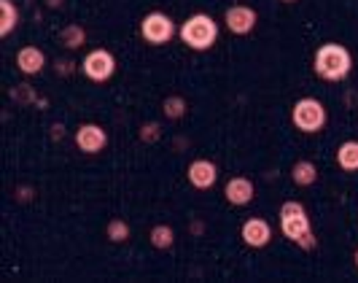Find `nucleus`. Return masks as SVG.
I'll use <instances>...</instances> for the list:
<instances>
[{
	"label": "nucleus",
	"instance_id": "14",
	"mask_svg": "<svg viewBox=\"0 0 358 283\" xmlns=\"http://www.w3.org/2000/svg\"><path fill=\"white\" fill-rule=\"evenodd\" d=\"M334 162L342 173H358V141L350 138V141H342L334 151Z\"/></svg>",
	"mask_w": 358,
	"mask_h": 283
},
{
	"label": "nucleus",
	"instance_id": "23",
	"mask_svg": "<svg viewBox=\"0 0 358 283\" xmlns=\"http://www.w3.org/2000/svg\"><path fill=\"white\" fill-rule=\"evenodd\" d=\"M283 6H294V3H299V0H280Z\"/></svg>",
	"mask_w": 358,
	"mask_h": 283
},
{
	"label": "nucleus",
	"instance_id": "8",
	"mask_svg": "<svg viewBox=\"0 0 358 283\" xmlns=\"http://www.w3.org/2000/svg\"><path fill=\"white\" fill-rule=\"evenodd\" d=\"M224 27L232 33V36L243 38V36H251L259 25V11L253 6H245V3H234L224 11Z\"/></svg>",
	"mask_w": 358,
	"mask_h": 283
},
{
	"label": "nucleus",
	"instance_id": "6",
	"mask_svg": "<svg viewBox=\"0 0 358 283\" xmlns=\"http://www.w3.org/2000/svg\"><path fill=\"white\" fill-rule=\"evenodd\" d=\"M141 38L148 46H167L173 38H178V25L167 11H148L141 19Z\"/></svg>",
	"mask_w": 358,
	"mask_h": 283
},
{
	"label": "nucleus",
	"instance_id": "13",
	"mask_svg": "<svg viewBox=\"0 0 358 283\" xmlns=\"http://www.w3.org/2000/svg\"><path fill=\"white\" fill-rule=\"evenodd\" d=\"M318 165L313 160H296L291 165V181H294V186H299V189H307V186H313V184H318Z\"/></svg>",
	"mask_w": 358,
	"mask_h": 283
},
{
	"label": "nucleus",
	"instance_id": "24",
	"mask_svg": "<svg viewBox=\"0 0 358 283\" xmlns=\"http://www.w3.org/2000/svg\"><path fill=\"white\" fill-rule=\"evenodd\" d=\"M353 262H356V270H358V248H356V254H353Z\"/></svg>",
	"mask_w": 358,
	"mask_h": 283
},
{
	"label": "nucleus",
	"instance_id": "3",
	"mask_svg": "<svg viewBox=\"0 0 358 283\" xmlns=\"http://www.w3.org/2000/svg\"><path fill=\"white\" fill-rule=\"evenodd\" d=\"M221 36V25L208 11H194L178 25V41L192 52H210Z\"/></svg>",
	"mask_w": 358,
	"mask_h": 283
},
{
	"label": "nucleus",
	"instance_id": "2",
	"mask_svg": "<svg viewBox=\"0 0 358 283\" xmlns=\"http://www.w3.org/2000/svg\"><path fill=\"white\" fill-rule=\"evenodd\" d=\"M280 232L288 243L299 246L302 251H315L318 248V237H315V230H313V219H310V211L299 200H286L280 205Z\"/></svg>",
	"mask_w": 358,
	"mask_h": 283
},
{
	"label": "nucleus",
	"instance_id": "21",
	"mask_svg": "<svg viewBox=\"0 0 358 283\" xmlns=\"http://www.w3.org/2000/svg\"><path fill=\"white\" fill-rule=\"evenodd\" d=\"M189 232H192L194 237H199V235H205V224H202V221H192V224H189Z\"/></svg>",
	"mask_w": 358,
	"mask_h": 283
},
{
	"label": "nucleus",
	"instance_id": "17",
	"mask_svg": "<svg viewBox=\"0 0 358 283\" xmlns=\"http://www.w3.org/2000/svg\"><path fill=\"white\" fill-rule=\"evenodd\" d=\"M148 243L157 251H167V248L176 246V230L170 224H154L148 230Z\"/></svg>",
	"mask_w": 358,
	"mask_h": 283
},
{
	"label": "nucleus",
	"instance_id": "18",
	"mask_svg": "<svg viewBox=\"0 0 358 283\" xmlns=\"http://www.w3.org/2000/svg\"><path fill=\"white\" fill-rule=\"evenodd\" d=\"M186 111H189V100H186L183 95H170V97L162 100V113H164L167 119H173V122L183 119Z\"/></svg>",
	"mask_w": 358,
	"mask_h": 283
},
{
	"label": "nucleus",
	"instance_id": "11",
	"mask_svg": "<svg viewBox=\"0 0 358 283\" xmlns=\"http://www.w3.org/2000/svg\"><path fill=\"white\" fill-rule=\"evenodd\" d=\"M224 200L232 208H245L256 200V184L248 176H232L224 184Z\"/></svg>",
	"mask_w": 358,
	"mask_h": 283
},
{
	"label": "nucleus",
	"instance_id": "10",
	"mask_svg": "<svg viewBox=\"0 0 358 283\" xmlns=\"http://www.w3.org/2000/svg\"><path fill=\"white\" fill-rule=\"evenodd\" d=\"M272 237H275L272 224H269L267 219H262V216H251V219H245V221H243V227H240V240H243V246L253 248V251L267 248L269 243H272Z\"/></svg>",
	"mask_w": 358,
	"mask_h": 283
},
{
	"label": "nucleus",
	"instance_id": "16",
	"mask_svg": "<svg viewBox=\"0 0 358 283\" xmlns=\"http://www.w3.org/2000/svg\"><path fill=\"white\" fill-rule=\"evenodd\" d=\"M59 43L65 46V49H81L84 43H87V30H84V25H78V22H71V25H65L62 30H59Z\"/></svg>",
	"mask_w": 358,
	"mask_h": 283
},
{
	"label": "nucleus",
	"instance_id": "9",
	"mask_svg": "<svg viewBox=\"0 0 358 283\" xmlns=\"http://www.w3.org/2000/svg\"><path fill=\"white\" fill-rule=\"evenodd\" d=\"M218 178H221V167L213 160H208V157H197V160H192L186 165V181L197 192L213 189L218 184Z\"/></svg>",
	"mask_w": 358,
	"mask_h": 283
},
{
	"label": "nucleus",
	"instance_id": "7",
	"mask_svg": "<svg viewBox=\"0 0 358 283\" xmlns=\"http://www.w3.org/2000/svg\"><path fill=\"white\" fill-rule=\"evenodd\" d=\"M73 141H76V149H78L81 154L97 157V154L108 146V130L97 122H84L76 127Z\"/></svg>",
	"mask_w": 358,
	"mask_h": 283
},
{
	"label": "nucleus",
	"instance_id": "1",
	"mask_svg": "<svg viewBox=\"0 0 358 283\" xmlns=\"http://www.w3.org/2000/svg\"><path fill=\"white\" fill-rule=\"evenodd\" d=\"M353 65H356L353 52L345 43H337V41H326L313 54V73L321 81H329V84L345 81L353 73Z\"/></svg>",
	"mask_w": 358,
	"mask_h": 283
},
{
	"label": "nucleus",
	"instance_id": "5",
	"mask_svg": "<svg viewBox=\"0 0 358 283\" xmlns=\"http://www.w3.org/2000/svg\"><path fill=\"white\" fill-rule=\"evenodd\" d=\"M78 71L92 84H108L116 76V71H119V60H116V54L110 52V49L97 46V49H90V52L84 54Z\"/></svg>",
	"mask_w": 358,
	"mask_h": 283
},
{
	"label": "nucleus",
	"instance_id": "4",
	"mask_svg": "<svg viewBox=\"0 0 358 283\" xmlns=\"http://www.w3.org/2000/svg\"><path fill=\"white\" fill-rule=\"evenodd\" d=\"M291 124L302 135H318V132L326 130V124H329V108L323 106V100L313 97V95L299 97L291 106Z\"/></svg>",
	"mask_w": 358,
	"mask_h": 283
},
{
	"label": "nucleus",
	"instance_id": "20",
	"mask_svg": "<svg viewBox=\"0 0 358 283\" xmlns=\"http://www.w3.org/2000/svg\"><path fill=\"white\" fill-rule=\"evenodd\" d=\"M162 138V124L159 122H145L141 127V141L143 143H157Z\"/></svg>",
	"mask_w": 358,
	"mask_h": 283
},
{
	"label": "nucleus",
	"instance_id": "19",
	"mask_svg": "<svg viewBox=\"0 0 358 283\" xmlns=\"http://www.w3.org/2000/svg\"><path fill=\"white\" fill-rule=\"evenodd\" d=\"M129 235H132V227L127 224L124 219H119V216L110 219V221L106 224V237L110 240V243H116V246H119V243H127Z\"/></svg>",
	"mask_w": 358,
	"mask_h": 283
},
{
	"label": "nucleus",
	"instance_id": "12",
	"mask_svg": "<svg viewBox=\"0 0 358 283\" xmlns=\"http://www.w3.org/2000/svg\"><path fill=\"white\" fill-rule=\"evenodd\" d=\"M14 62H17V71L22 76H38V73L46 71V65H49V57L46 52L36 46V43H27V46H22L17 49L14 54Z\"/></svg>",
	"mask_w": 358,
	"mask_h": 283
},
{
	"label": "nucleus",
	"instance_id": "22",
	"mask_svg": "<svg viewBox=\"0 0 358 283\" xmlns=\"http://www.w3.org/2000/svg\"><path fill=\"white\" fill-rule=\"evenodd\" d=\"M43 6H46V8H52V11H57V8H62V6H65V0H43Z\"/></svg>",
	"mask_w": 358,
	"mask_h": 283
},
{
	"label": "nucleus",
	"instance_id": "15",
	"mask_svg": "<svg viewBox=\"0 0 358 283\" xmlns=\"http://www.w3.org/2000/svg\"><path fill=\"white\" fill-rule=\"evenodd\" d=\"M19 25V6L14 0H0V36L8 38Z\"/></svg>",
	"mask_w": 358,
	"mask_h": 283
}]
</instances>
